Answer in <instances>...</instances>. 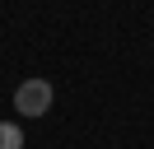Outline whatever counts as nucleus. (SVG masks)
<instances>
[{
	"label": "nucleus",
	"instance_id": "obj_1",
	"mask_svg": "<svg viewBox=\"0 0 154 149\" xmlns=\"http://www.w3.org/2000/svg\"><path fill=\"white\" fill-rule=\"evenodd\" d=\"M51 102H56V89H51L42 74H33V79H23L19 89H14V112H19V117H47Z\"/></svg>",
	"mask_w": 154,
	"mask_h": 149
},
{
	"label": "nucleus",
	"instance_id": "obj_2",
	"mask_svg": "<svg viewBox=\"0 0 154 149\" xmlns=\"http://www.w3.org/2000/svg\"><path fill=\"white\" fill-rule=\"evenodd\" d=\"M0 149H23V126L0 121Z\"/></svg>",
	"mask_w": 154,
	"mask_h": 149
}]
</instances>
